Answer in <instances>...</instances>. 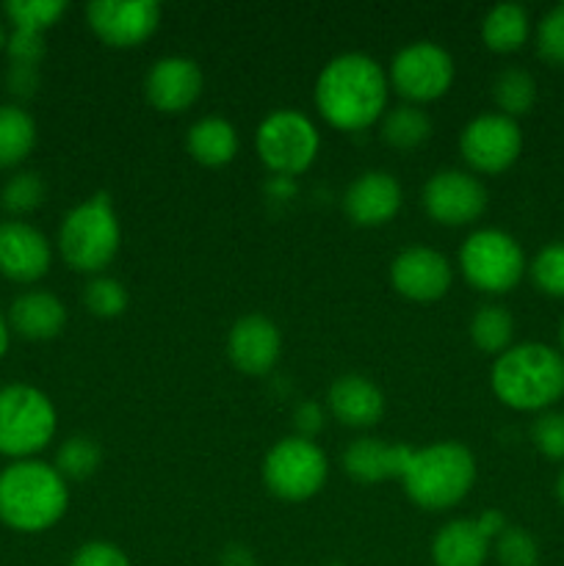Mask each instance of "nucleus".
Here are the masks:
<instances>
[{
	"instance_id": "7c9ffc66",
	"label": "nucleus",
	"mask_w": 564,
	"mask_h": 566,
	"mask_svg": "<svg viewBox=\"0 0 564 566\" xmlns=\"http://www.w3.org/2000/svg\"><path fill=\"white\" fill-rule=\"evenodd\" d=\"M44 193H48V186H44L42 175H36V171H17L14 177H9L3 191H0V208L11 216L33 213L44 202Z\"/></svg>"
},
{
	"instance_id": "e433bc0d",
	"label": "nucleus",
	"mask_w": 564,
	"mask_h": 566,
	"mask_svg": "<svg viewBox=\"0 0 564 566\" xmlns=\"http://www.w3.org/2000/svg\"><path fill=\"white\" fill-rule=\"evenodd\" d=\"M44 33L36 31H22L14 28L9 39H6V53H9L11 64L17 66H39V61L44 59Z\"/></svg>"
},
{
	"instance_id": "ea45409f",
	"label": "nucleus",
	"mask_w": 564,
	"mask_h": 566,
	"mask_svg": "<svg viewBox=\"0 0 564 566\" xmlns=\"http://www.w3.org/2000/svg\"><path fill=\"white\" fill-rule=\"evenodd\" d=\"M6 86L17 97H31L39 86V72L36 66H17L11 64L9 75H6Z\"/></svg>"
},
{
	"instance_id": "aec40b11",
	"label": "nucleus",
	"mask_w": 564,
	"mask_h": 566,
	"mask_svg": "<svg viewBox=\"0 0 564 566\" xmlns=\"http://www.w3.org/2000/svg\"><path fill=\"white\" fill-rule=\"evenodd\" d=\"M330 412L335 415L337 423L348 429H370L385 415V396L370 379L357 374H346L335 379L330 387Z\"/></svg>"
},
{
	"instance_id": "cd10ccee",
	"label": "nucleus",
	"mask_w": 564,
	"mask_h": 566,
	"mask_svg": "<svg viewBox=\"0 0 564 566\" xmlns=\"http://www.w3.org/2000/svg\"><path fill=\"white\" fill-rule=\"evenodd\" d=\"M492 99L498 105V114L518 119L525 116L536 103V81L531 72L520 66H506L492 81Z\"/></svg>"
},
{
	"instance_id": "f03ea898",
	"label": "nucleus",
	"mask_w": 564,
	"mask_h": 566,
	"mask_svg": "<svg viewBox=\"0 0 564 566\" xmlns=\"http://www.w3.org/2000/svg\"><path fill=\"white\" fill-rule=\"evenodd\" d=\"M70 490L59 470L39 459H20L0 470V523L17 534H42L64 517Z\"/></svg>"
},
{
	"instance_id": "bb28decb",
	"label": "nucleus",
	"mask_w": 564,
	"mask_h": 566,
	"mask_svg": "<svg viewBox=\"0 0 564 566\" xmlns=\"http://www.w3.org/2000/svg\"><path fill=\"white\" fill-rule=\"evenodd\" d=\"M512 337L514 318L503 304H484L470 318V340L479 352L501 357L506 348H512Z\"/></svg>"
},
{
	"instance_id": "20e7f679",
	"label": "nucleus",
	"mask_w": 564,
	"mask_h": 566,
	"mask_svg": "<svg viewBox=\"0 0 564 566\" xmlns=\"http://www.w3.org/2000/svg\"><path fill=\"white\" fill-rule=\"evenodd\" d=\"M476 481V459L459 442H435L409 457L401 475L404 492L426 512H446L462 503Z\"/></svg>"
},
{
	"instance_id": "a19ab883",
	"label": "nucleus",
	"mask_w": 564,
	"mask_h": 566,
	"mask_svg": "<svg viewBox=\"0 0 564 566\" xmlns=\"http://www.w3.org/2000/svg\"><path fill=\"white\" fill-rule=\"evenodd\" d=\"M476 523H479V528L484 531V536L490 542L495 539L503 528H506V520H503L501 512H484L479 520H476Z\"/></svg>"
},
{
	"instance_id": "2f4dec72",
	"label": "nucleus",
	"mask_w": 564,
	"mask_h": 566,
	"mask_svg": "<svg viewBox=\"0 0 564 566\" xmlns=\"http://www.w3.org/2000/svg\"><path fill=\"white\" fill-rule=\"evenodd\" d=\"M529 274L536 291L553 298H564V241L542 247L529 263Z\"/></svg>"
},
{
	"instance_id": "7ed1b4c3",
	"label": "nucleus",
	"mask_w": 564,
	"mask_h": 566,
	"mask_svg": "<svg viewBox=\"0 0 564 566\" xmlns=\"http://www.w3.org/2000/svg\"><path fill=\"white\" fill-rule=\"evenodd\" d=\"M490 385L503 407L547 412L564 398V357L545 343H520L495 357Z\"/></svg>"
},
{
	"instance_id": "412c9836",
	"label": "nucleus",
	"mask_w": 564,
	"mask_h": 566,
	"mask_svg": "<svg viewBox=\"0 0 564 566\" xmlns=\"http://www.w3.org/2000/svg\"><path fill=\"white\" fill-rule=\"evenodd\" d=\"M64 302L48 291L20 293L9 307V329H14L25 340H53L64 332Z\"/></svg>"
},
{
	"instance_id": "6ab92c4d",
	"label": "nucleus",
	"mask_w": 564,
	"mask_h": 566,
	"mask_svg": "<svg viewBox=\"0 0 564 566\" xmlns=\"http://www.w3.org/2000/svg\"><path fill=\"white\" fill-rule=\"evenodd\" d=\"M412 451L415 448L404 446V442L390 446L376 437H359L343 451L341 464L348 479H354L357 484H382L387 479L401 481Z\"/></svg>"
},
{
	"instance_id": "39448f33",
	"label": "nucleus",
	"mask_w": 564,
	"mask_h": 566,
	"mask_svg": "<svg viewBox=\"0 0 564 566\" xmlns=\"http://www.w3.org/2000/svg\"><path fill=\"white\" fill-rule=\"evenodd\" d=\"M122 230L108 193H94L75 205L59 227V249L72 271L94 274L105 271L119 252Z\"/></svg>"
},
{
	"instance_id": "1a4fd4ad",
	"label": "nucleus",
	"mask_w": 564,
	"mask_h": 566,
	"mask_svg": "<svg viewBox=\"0 0 564 566\" xmlns=\"http://www.w3.org/2000/svg\"><path fill=\"white\" fill-rule=\"evenodd\" d=\"M326 475H330V464H326L324 451L304 437H285L265 453L263 481L271 495L282 501H307L315 492H321Z\"/></svg>"
},
{
	"instance_id": "ddd939ff",
	"label": "nucleus",
	"mask_w": 564,
	"mask_h": 566,
	"mask_svg": "<svg viewBox=\"0 0 564 566\" xmlns=\"http://www.w3.org/2000/svg\"><path fill=\"white\" fill-rule=\"evenodd\" d=\"M86 20L100 42L136 48L160 25V6L155 0H94L86 6Z\"/></svg>"
},
{
	"instance_id": "37998d69",
	"label": "nucleus",
	"mask_w": 564,
	"mask_h": 566,
	"mask_svg": "<svg viewBox=\"0 0 564 566\" xmlns=\"http://www.w3.org/2000/svg\"><path fill=\"white\" fill-rule=\"evenodd\" d=\"M9 321L3 318V315H0V359H3V354L9 352Z\"/></svg>"
},
{
	"instance_id": "2eb2a0df",
	"label": "nucleus",
	"mask_w": 564,
	"mask_h": 566,
	"mask_svg": "<svg viewBox=\"0 0 564 566\" xmlns=\"http://www.w3.org/2000/svg\"><path fill=\"white\" fill-rule=\"evenodd\" d=\"M144 94L153 108L164 114H182L202 94V70L186 55H164L149 66Z\"/></svg>"
},
{
	"instance_id": "9d476101",
	"label": "nucleus",
	"mask_w": 564,
	"mask_h": 566,
	"mask_svg": "<svg viewBox=\"0 0 564 566\" xmlns=\"http://www.w3.org/2000/svg\"><path fill=\"white\" fill-rule=\"evenodd\" d=\"M390 83L409 103H431L453 83V59L435 42H412L393 55Z\"/></svg>"
},
{
	"instance_id": "a878e982",
	"label": "nucleus",
	"mask_w": 564,
	"mask_h": 566,
	"mask_svg": "<svg viewBox=\"0 0 564 566\" xmlns=\"http://www.w3.org/2000/svg\"><path fill=\"white\" fill-rule=\"evenodd\" d=\"M382 142L393 149H418L431 136V116L418 105H396L382 116Z\"/></svg>"
},
{
	"instance_id": "dca6fc26",
	"label": "nucleus",
	"mask_w": 564,
	"mask_h": 566,
	"mask_svg": "<svg viewBox=\"0 0 564 566\" xmlns=\"http://www.w3.org/2000/svg\"><path fill=\"white\" fill-rule=\"evenodd\" d=\"M53 263L50 243L28 221H0V274L11 282L42 280Z\"/></svg>"
},
{
	"instance_id": "de8ad7c7",
	"label": "nucleus",
	"mask_w": 564,
	"mask_h": 566,
	"mask_svg": "<svg viewBox=\"0 0 564 566\" xmlns=\"http://www.w3.org/2000/svg\"><path fill=\"white\" fill-rule=\"evenodd\" d=\"M330 566H343V564H330Z\"/></svg>"
},
{
	"instance_id": "a18cd8bd",
	"label": "nucleus",
	"mask_w": 564,
	"mask_h": 566,
	"mask_svg": "<svg viewBox=\"0 0 564 566\" xmlns=\"http://www.w3.org/2000/svg\"><path fill=\"white\" fill-rule=\"evenodd\" d=\"M558 354L564 357V318H562V324H558Z\"/></svg>"
},
{
	"instance_id": "b1692460",
	"label": "nucleus",
	"mask_w": 564,
	"mask_h": 566,
	"mask_svg": "<svg viewBox=\"0 0 564 566\" xmlns=\"http://www.w3.org/2000/svg\"><path fill=\"white\" fill-rule=\"evenodd\" d=\"M531 33L529 11L520 3H498L481 22V39L492 53H514Z\"/></svg>"
},
{
	"instance_id": "0eeeda50",
	"label": "nucleus",
	"mask_w": 564,
	"mask_h": 566,
	"mask_svg": "<svg viewBox=\"0 0 564 566\" xmlns=\"http://www.w3.org/2000/svg\"><path fill=\"white\" fill-rule=\"evenodd\" d=\"M459 269L468 285L481 293H509L525 274L520 243L503 230H476L459 249Z\"/></svg>"
},
{
	"instance_id": "393cba45",
	"label": "nucleus",
	"mask_w": 564,
	"mask_h": 566,
	"mask_svg": "<svg viewBox=\"0 0 564 566\" xmlns=\"http://www.w3.org/2000/svg\"><path fill=\"white\" fill-rule=\"evenodd\" d=\"M36 144V122L20 105H0V169L22 164Z\"/></svg>"
},
{
	"instance_id": "4be33fe9",
	"label": "nucleus",
	"mask_w": 564,
	"mask_h": 566,
	"mask_svg": "<svg viewBox=\"0 0 564 566\" xmlns=\"http://www.w3.org/2000/svg\"><path fill=\"white\" fill-rule=\"evenodd\" d=\"M492 542L476 520H451L431 539L435 566H484Z\"/></svg>"
},
{
	"instance_id": "f8f14e48",
	"label": "nucleus",
	"mask_w": 564,
	"mask_h": 566,
	"mask_svg": "<svg viewBox=\"0 0 564 566\" xmlns=\"http://www.w3.org/2000/svg\"><path fill=\"white\" fill-rule=\"evenodd\" d=\"M424 208L442 227L473 224L487 210V188L470 171L442 169L426 180Z\"/></svg>"
},
{
	"instance_id": "c03bdc74",
	"label": "nucleus",
	"mask_w": 564,
	"mask_h": 566,
	"mask_svg": "<svg viewBox=\"0 0 564 566\" xmlns=\"http://www.w3.org/2000/svg\"><path fill=\"white\" fill-rule=\"evenodd\" d=\"M556 501L564 506V470L558 473V479H556Z\"/></svg>"
},
{
	"instance_id": "a211bd4d",
	"label": "nucleus",
	"mask_w": 564,
	"mask_h": 566,
	"mask_svg": "<svg viewBox=\"0 0 564 566\" xmlns=\"http://www.w3.org/2000/svg\"><path fill=\"white\" fill-rule=\"evenodd\" d=\"M401 186L387 171H363L343 193V210L357 227H382L401 210Z\"/></svg>"
},
{
	"instance_id": "f3484780",
	"label": "nucleus",
	"mask_w": 564,
	"mask_h": 566,
	"mask_svg": "<svg viewBox=\"0 0 564 566\" xmlns=\"http://www.w3.org/2000/svg\"><path fill=\"white\" fill-rule=\"evenodd\" d=\"M282 337L274 321L265 315H243L227 337V357L241 374L265 376L280 359Z\"/></svg>"
},
{
	"instance_id": "79ce46f5",
	"label": "nucleus",
	"mask_w": 564,
	"mask_h": 566,
	"mask_svg": "<svg viewBox=\"0 0 564 566\" xmlns=\"http://www.w3.org/2000/svg\"><path fill=\"white\" fill-rule=\"evenodd\" d=\"M221 566H254V558L247 547L230 545L224 551V556H221Z\"/></svg>"
},
{
	"instance_id": "4468645a",
	"label": "nucleus",
	"mask_w": 564,
	"mask_h": 566,
	"mask_svg": "<svg viewBox=\"0 0 564 566\" xmlns=\"http://www.w3.org/2000/svg\"><path fill=\"white\" fill-rule=\"evenodd\" d=\"M390 282L409 302H437L451 287L453 271L437 249L409 247L393 260Z\"/></svg>"
},
{
	"instance_id": "58836bf2",
	"label": "nucleus",
	"mask_w": 564,
	"mask_h": 566,
	"mask_svg": "<svg viewBox=\"0 0 564 566\" xmlns=\"http://www.w3.org/2000/svg\"><path fill=\"white\" fill-rule=\"evenodd\" d=\"M293 426H296V437L313 440L321 429H324V409L315 401H302L293 412Z\"/></svg>"
},
{
	"instance_id": "473e14b6",
	"label": "nucleus",
	"mask_w": 564,
	"mask_h": 566,
	"mask_svg": "<svg viewBox=\"0 0 564 566\" xmlns=\"http://www.w3.org/2000/svg\"><path fill=\"white\" fill-rule=\"evenodd\" d=\"M83 304L94 318H116L127 307V291L119 280L108 274H97L83 287Z\"/></svg>"
},
{
	"instance_id": "423d86ee",
	"label": "nucleus",
	"mask_w": 564,
	"mask_h": 566,
	"mask_svg": "<svg viewBox=\"0 0 564 566\" xmlns=\"http://www.w3.org/2000/svg\"><path fill=\"white\" fill-rule=\"evenodd\" d=\"M55 407L39 387H0V453L14 462L31 459L55 437Z\"/></svg>"
},
{
	"instance_id": "9b49d317",
	"label": "nucleus",
	"mask_w": 564,
	"mask_h": 566,
	"mask_svg": "<svg viewBox=\"0 0 564 566\" xmlns=\"http://www.w3.org/2000/svg\"><path fill=\"white\" fill-rule=\"evenodd\" d=\"M464 164L479 175H501L523 153V130L518 119L503 114H481L464 125L459 136Z\"/></svg>"
},
{
	"instance_id": "4c0bfd02",
	"label": "nucleus",
	"mask_w": 564,
	"mask_h": 566,
	"mask_svg": "<svg viewBox=\"0 0 564 566\" xmlns=\"http://www.w3.org/2000/svg\"><path fill=\"white\" fill-rule=\"evenodd\" d=\"M70 566H130V558L111 542H88L77 547Z\"/></svg>"
},
{
	"instance_id": "c756f323",
	"label": "nucleus",
	"mask_w": 564,
	"mask_h": 566,
	"mask_svg": "<svg viewBox=\"0 0 564 566\" xmlns=\"http://www.w3.org/2000/svg\"><path fill=\"white\" fill-rule=\"evenodd\" d=\"M66 9L70 6L64 0H9L3 6L11 25L36 33H44L50 25H55L66 14Z\"/></svg>"
},
{
	"instance_id": "5701e85b",
	"label": "nucleus",
	"mask_w": 564,
	"mask_h": 566,
	"mask_svg": "<svg viewBox=\"0 0 564 566\" xmlns=\"http://www.w3.org/2000/svg\"><path fill=\"white\" fill-rule=\"evenodd\" d=\"M186 149L197 164L219 169L227 166L238 153V133L221 116H205L194 122L186 133Z\"/></svg>"
},
{
	"instance_id": "72a5a7b5",
	"label": "nucleus",
	"mask_w": 564,
	"mask_h": 566,
	"mask_svg": "<svg viewBox=\"0 0 564 566\" xmlns=\"http://www.w3.org/2000/svg\"><path fill=\"white\" fill-rule=\"evenodd\" d=\"M495 562L501 566H536L540 564V545L534 536L518 525H506L501 534L492 539V551Z\"/></svg>"
},
{
	"instance_id": "c9c22d12",
	"label": "nucleus",
	"mask_w": 564,
	"mask_h": 566,
	"mask_svg": "<svg viewBox=\"0 0 564 566\" xmlns=\"http://www.w3.org/2000/svg\"><path fill=\"white\" fill-rule=\"evenodd\" d=\"M531 442L542 457L564 462V412L547 409V412L536 415L534 426H531Z\"/></svg>"
},
{
	"instance_id": "49530a36",
	"label": "nucleus",
	"mask_w": 564,
	"mask_h": 566,
	"mask_svg": "<svg viewBox=\"0 0 564 566\" xmlns=\"http://www.w3.org/2000/svg\"><path fill=\"white\" fill-rule=\"evenodd\" d=\"M6 44V31H3V22H0V48Z\"/></svg>"
},
{
	"instance_id": "6e6552de",
	"label": "nucleus",
	"mask_w": 564,
	"mask_h": 566,
	"mask_svg": "<svg viewBox=\"0 0 564 566\" xmlns=\"http://www.w3.org/2000/svg\"><path fill=\"white\" fill-rule=\"evenodd\" d=\"M318 147L321 136L315 125L302 111L293 108L271 111L254 133V149L276 177H293L307 171L318 155Z\"/></svg>"
},
{
	"instance_id": "f704fd0d",
	"label": "nucleus",
	"mask_w": 564,
	"mask_h": 566,
	"mask_svg": "<svg viewBox=\"0 0 564 566\" xmlns=\"http://www.w3.org/2000/svg\"><path fill=\"white\" fill-rule=\"evenodd\" d=\"M536 53L553 66H564V3L553 6L536 25Z\"/></svg>"
},
{
	"instance_id": "f257e3e1",
	"label": "nucleus",
	"mask_w": 564,
	"mask_h": 566,
	"mask_svg": "<svg viewBox=\"0 0 564 566\" xmlns=\"http://www.w3.org/2000/svg\"><path fill=\"white\" fill-rule=\"evenodd\" d=\"M390 77L376 59L343 53L315 81V108L332 127L357 133L379 122L387 111Z\"/></svg>"
},
{
	"instance_id": "c85d7f7f",
	"label": "nucleus",
	"mask_w": 564,
	"mask_h": 566,
	"mask_svg": "<svg viewBox=\"0 0 564 566\" xmlns=\"http://www.w3.org/2000/svg\"><path fill=\"white\" fill-rule=\"evenodd\" d=\"M100 462H103V448L97 446V440L86 434H75L61 442L53 468L59 470L64 481H83L97 473Z\"/></svg>"
}]
</instances>
